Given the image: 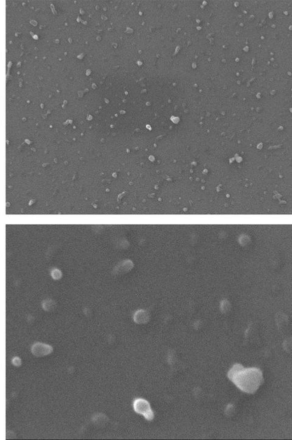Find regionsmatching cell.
<instances>
[{
	"label": "cell",
	"instance_id": "cell-3",
	"mask_svg": "<svg viewBox=\"0 0 292 440\" xmlns=\"http://www.w3.org/2000/svg\"><path fill=\"white\" fill-rule=\"evenodd\" d=\"M133 319H134L135 322L137 323V324H144V323L147 321L148 316H147L146 311L140 310L136 312Z\"/></svg>",
	"mask_w": 292,
	"mask_h": 440
},
{
	"label": "cell",
	"instance_id": "cell-2",
	"mask_svg": "<svg viewBox=\"0 0 292 440\" xmlns=\"http://www.w3.org/2000/svg\"><path fill=\"white\" fill-rule=\"evenodd\" d=\"M133 409L136 413L143 416L148 421H152L154 419V413L153 412L150 403L143 398L135 399L133 404Z\"/></svg>",
	"mask_w": 292,
	"mask_h": 440
},
{
	"label": "cell",
	"instance_id": "cell-1",
	"mask_svg": "<svg viewBox=\"0 0 292 440\" xmlns=\"http://www.w3.org/2000/svg\"><path fill=\"white\" fill-rule=\"evenodd\" d=\"M228 377L241 391L253 394L263 383V372L258 368H244L236 364L228 373Z\"/></svg>",
	"mask_w": 292,
	"mask_h": 440
}]
</instances>
